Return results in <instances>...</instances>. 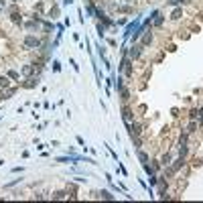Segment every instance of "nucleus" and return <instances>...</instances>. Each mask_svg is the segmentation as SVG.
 I'll use <instances>...</instances> for the list:
<instances>
[{
    "label": "nucleus",
    "mask_w": 203,
    "mask_h": 203,
    "mask_svg": "<svg viewBox=\"0 0 203 203\" xmlns=\"http://www.w3.org/2000/svg\"><path fill=\"white\" fill-rule=\"evenodd\" d=\"M27 45H29V47H35V45H39V41H37V39H27Z\"/></svg>",
    "instance_id": "f257e3e1"
}]
</instances>
